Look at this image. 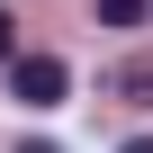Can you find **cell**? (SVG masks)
Here are the masks:
<instances>
[{
	"mask_svg": "<svg viewBox=\"0 0 153 153\" xmlns=\"http://www.w3.org/2000/svg\"><path fill=\"white\" fill-rule=\"evenodd\" d=\"M63 90H72V72H63L54 54H18V63H9V99H27V108H63Z\"/></svg>",
	"mask_w": 153,
	"mask_h": 153,
	"instance_id": "1",
	"label": "cell"
},
{
	"mask_svg": "<svg viewBox=\"0 0 153 153\" xmlns=\"http://www.w3.org/2000/svg\"><path fill=\"white\" fill-rule=\"evenodd\" d=\"M99 27H144V0H99Z\"/></svg>",
	"mask_w": 153,
	"mask_h": 153,
	"instance_id": "2",
	"label": "cell"
},
{
	"mask_svg": "<svg viewBox=\"0 0 153 153\" xmlns=\"http://www.w3.org/2000/svg\"><path fill=\"white\" fill-rule=\"evenodd\" d=\"M0 63H18V18L0 9Z\"/></svg>",
	"mask_w": 153,
	"mask_h": 153,
	"instance_id": "3",
	"label": "cell"
},
{
	"mask_svg": "<svg viewBox=\"0 0 153 153\" xmlns=\"http://www.w3.org/2000/svg\"><path fill=\"white\" fill-rule=\"evenodd\" d=\"M126 153H153V135H135V144H126Z\"/></svg>",
	"mask_w": 153,
	"mask_h": 153,
	"instance_id": "4",
	"label": "cell"
},
{
	"mask_svg": "<svg viewBox=\"0 0 153 153\" xmlns=\"http://www.w3.org/2000/svg\"><path fill=\"white\" fill-rule=\"evenodd\" d=\"M36 153H54V144H36Z\"/></svg>",
	"mask_w": 153,
	"mask_h": 153,
	"instance_id": "5",
	"label": "cell"
}]
</instances>
